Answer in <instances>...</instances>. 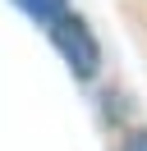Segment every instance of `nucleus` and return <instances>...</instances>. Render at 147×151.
<instances>
[{
	"mask_svg": "<svg viewBox=\"0 0 147 151\" xmlns=\"http://www.w3.org/2000/svg\"><path fill=\"white\" fill-rule=\"evenodd\" d=\"M51 41H55V50L74 64V73H78V78H92V73H97L101 50H97V41H92V32L83 28L74 14H60V19L51 23Z\"/></svg>",
	"mask_w": 147,
	"mask_h": 151,
	"instance_id": "obj_1",
	"label": "nucleus"
},
{
	"mask_svg": "<svg viewBox=\"0 0 147 151\" xmlns=\"http://www.w3.org/2000/svg\"><path fill=\"white\" fill-rule=\"evenodd\" d=\"M18 5H23L32 19H41V23H55L64 14V0H18Z\"/></svg>",
	"mask_w": 147,
	"mask_h": 151,
	"instance_id": "obj_2",
	"label": "nucleus"
},
{
	"mask_svg": "<svg viewBox=\"0 0 147 151\" xmlns=\"http://www.w3.org/2000/svg\"><path fill=\"white\" fill-rule=\"evenodd\" d=\"M124 151H147V128H138V133H129V142H124Z\"/></svg>",
	"mask_w": 147,
	"mask_h": 151,
	"instance_id": "obj_3",
	"label": "nucleus"
}]
</instances>
